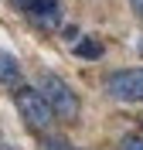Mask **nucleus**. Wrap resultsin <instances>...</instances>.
Masks as SVG:
<instances>
[{
    "instance_id": "7ed1b4c3",
    "label": "nucleus",
    "mask_w": 143,
    "mask_h": 150,
    "mask_svg": "<svg viewBox=\"0 0 143 150\" xmlns=\"http://www.w3.org/2000/svg\"><path fill=\"white\" fill-rule=\"evenodd\" d=\"M106 92L119 103H143V68H116L102 79Z\"/></svg>"
},
{
    "instance_id": "9d476101",
    "label": "nucleus",
    "mask_w": 143,
    "mask_h": 150,
    "mask_svg": "<svg viewBox=\"0 0 143 150\" xmlns=\"http://www.w3.org/2000/svg\"><path fill=\"white\" fill-rule=\"evenodd\" d=\"M4 150H14V147H4Z\"/></svg>"
},
{
    "instance_id": "20e7f679",
    "label": "nucleus",
    "mask_w": 143,
    "mask_h": 150,
    "mask_svg": "<svg viewBox=\"0 0 143 150\" xmlns=\"http://www.w3.org/2000/svg\"><path fill=\"white\" fill-rule=\"evenodd\" d=\"M10 7L17 14H24L38 31L61 28V0H10Z\"/></svg>"
},
{
    "instance_id": "6e6552de",
    "label": "nucleus",
    "mask_w": 143,
    "mask_h": 150,
    "mask_svg": "<svg viewBox=\"0 0 143 150\" xmlns=\"http://www.w3.org/2000/svg\"><path fill=\"white\" fill-rule=\"evenodd\" d=\"M119 150H143V133H126L119 140Z\"/></svg>"
},
{
    "instance_id": "0eeeda50",
    "label": "nucleus",
    "mask_w": 143,
    "mask_h": 150,
    "mask_svg": "<svg viewBox=\"0 0 143 150\" xmlns=\"http://www.w3.org/2000/svg\"><path fill=\"white\" fill-rule=\"evenodd\" d=\"M38 147L41 150H75L65 137H55V133H41V137H38Z\"/></svg>"
},
{
    "instance_id": "f03ea898",
    "label": "nucleus",
    "mask_w": 143,
    "mask_h": 150,
    "mask_svg": "<svg viewBox=\"0 0 143 150\" xmlns=\"http://www.w3.org/2000/svg\"><path fill=\"white\" fill-rule=\"evenodd\" d=\"M41 92L48 96V103H51V109L61 123L72 126V123L82 120V103H78V96L72 92V85L65 79H58L55 72H44L41 75Z\"/></svg>"
},
{
    "instance_id": "423d86ee",
    "label": "nucleus",
    "mask_w": 143,
    "mask_h": 150,
    "mask_svg": "<svg viewBox=\"0 0 143 150\" xmlns=\"http://www.w3.org/2000/svg\"><path fill=\"white\" fill-rule=\"evenodd\" d=\"M75 55H78V58H85V62H99V58L106 55V48H102V41H99V38L82 34V38L75 41Z\"/></svg>"
},
{
    "instance_id": "f257e3e1",
    "label": "nucleus",
    "mask_w": 143,
    "mask_h": 150,
    "mask_svg": "<svg viewBox=\"0 0 143 150\" xmlns=\"http://www.w3.org/2000/svg\"><path fill=\"white\" fill-rule=\"evenodd\" d=\"M14 106L20 109V120L27 123L38 137L48 133L51 123L58 120L55 109H51V103H48V96L41 92V89H31V85H17V89H14Z\"/></svg>"
},
{
    "instance_id": "39448f33",
    "label": "nucleus",
    "mask_w": 143,
    "mask_h": 150,
    "mask_svg": "<svg viewBox=\"0 0 143 150\" xmlns=\"http://www.w3.org/2000/svg\"><path fill=\"white\" fill-rule=\"evenodd\" d=\"M0 82L7 89H17V82H20V65L14 58V51H0Z\"/></svg>"
},
{
    "instance_id": "1a4fd4ad",
    "label": "nucleus",
    "mask_w": 143,
    "mask_h": 150,
    "mask_svg": "<svg viewBox=\"0 0 143 150\" xmlns=\"http://www.w3.org/2000/svg\"><path fill=\"white\" fill-rule=\"evenodd\" d=\"M130 10L136 14V21H143V0H130Z\"/></svg>"
}]
</instances>
